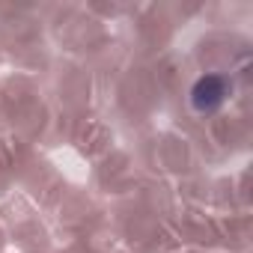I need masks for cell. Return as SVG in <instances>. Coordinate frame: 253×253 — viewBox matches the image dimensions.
Instances as JSON below:
<instances>
[{
    "instance_id": "1",
    "label": "cell",
    "mask_w": 253,
    "mask_h": 253,
    "mask_svg": "<svg viewBox=\"0 0 253 253\" xmlns=\"http://www.w3.org/2000/svg\"><path fill=\"white\" fill-rule=\"evenodd\" d=\"M220 98H223V84H220V78H203L200 84H197V89H194V104L203 110H209V107H214V104H220Z\"/></svg>"
}]
</instances>
